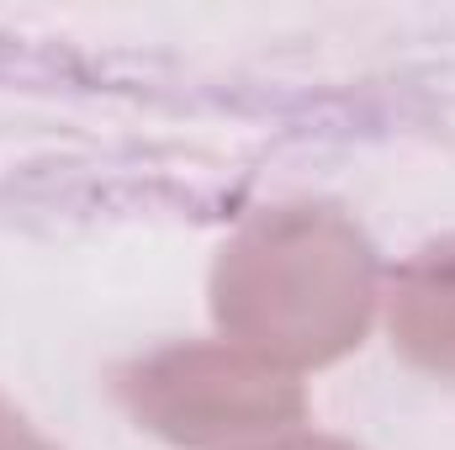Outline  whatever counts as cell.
Segmentation results:
<instances>
[{"label":"cell","instance_id":"obj_5","mask_svg":"<svg viewBox=\"0 0 455 450\" xmlns=\"http://www.w3.org/2000/svg\"><path fill=\"white\" fill-rule=\"evenodd\" d=\"M243 450H360L339 440V435H313V430H291V435H275V440H259V446H243Z\"/></svg>","mask_w":455,"mask_h":450},{"label":"cell","instance_id":"obj_3","mask_svg":"<svg viewBox=\"0 0 455 450\" xmlns=\"http://www.w3.org/2000/svg\"><path fill=\"white\" fill-rule=\"evenodd\" d=\"M387 329H392V350L408 366L455 382V233L419 249L392 276Z\"/></svg>","mask_w":455,"mask_h":450},{"label":"cell","instance_id":"obj_1","mask_svg":"<svg viewBox=\"0 0 455 450\" xmlns=\"http://www.w3.org/2000/svg\"><path fill=\"white\" fill-rule=\"evenodd\" d=\"M376 302V249L334 207L259 213L212 265V318L223 339L291 376L349 355L371 329Z\"/></svg>","mask_w":455,"mask_h":450},{"label":"cell","instance_id":"obj_4","mask_svg":"<svg viewBox=\"0 0 455 450\" xmlns=\"http://www.w3.org/2000/svg\"><path fill=\"white\" fill-rule=\"evenodd\" d=\"M0 450H59L48 435H37L5 398H0Z\"/></svg>","mask_w":455,"mask_h":450},{"label":"cell","instance_id":"obj_2","mask_svg":"<svg viewBox=\"0 0 455 450\" xmlns=\"http://www.w3.org/2000/svg\"><path fill=\"white\" fill-rule=\"evenodd\" d=\"M116 398L138 430L180 450L259 446L291 435L307 414V392L291 371L228 339H186L138 355L116 371Z\"/></svg>","mask_w":455,"mask_h":450}]
</instances>
